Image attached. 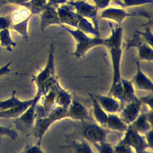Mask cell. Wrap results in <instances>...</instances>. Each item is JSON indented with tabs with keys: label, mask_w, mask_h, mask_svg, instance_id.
Instances as JSON below:
<instances>
[{
	"label": "cell",
	"mask_w": 153,
	"mask_h": 153,
	"mask_svg": "<svg viewBox=\"0 0 153 153\" xmlns=\"http://www.w3.org/2000/svg\"><path fill=\"white\" fill-rule=\"evenodd\" d=\"M131 125L139 133L143 135L148 131L152 129L153 111L149 110L145 112H141Z\"/></svg>",
	"instance_id": "obj_17"
},
{
	"label": "cell",
	"mask_w": 153,
	"mask_h": 153,
	"mask_svg": "<svg viewBox=\"0 0 153 153\" xmlns=\"http://www.w3.org/2000/svg\"><path fill=\"white\" fill-rule=\"evenodd\" d=\"M111 32L106 38L105 46L109 51L112 65V82L108 94H109L120 101L122 95V84L121 75V64L123 50V28L116 25L111 26Z\"/></svg>",
	"instance_id": "obj_1"
},
{
	"label": "cell",
	"mask_w": 153,
	"mask_h": 153,
	"mask_svg": "<svg viewBox=\"0 0 153 153\" xmlns=\"http://www.w3.org/2000/svg\"><path fill=\"white\" fill-rule=\"evenodd\" d=\"M57 11L61 25L77 28L81 16L75 11L71 5L66 4L60 5L57 8Z\"/></svg>",
	"instance_id": "obj_13"
},
{
	"label": "cell",
	"mask_w": 153,
	"mask_h": 153,
	"mask_svg": "<svg viewBox=\"0 0 153 153\" xmlns=\"http://www.w3.org/2000/svg\"><path fill=\"white\" fill-rule=\"evenodd\" d=\"M66 111L67 108L56 106L46 116L35 119L32 134L36 140V143L41 145L44 136L54 123L67 118Z\"/></svg>",
	"instance_id": "obj_4"
},
{
	"label": "cell",
	"mask_w": 153,
	"mask_h": 153,
	"mask_svg": "<svg viewBox=\"0 0 153 153\" xmlns=\"http://www.w3.org/2000/svg\"><path fill=\"white\" fill-rule=\"evenodd\" d=\"M88 120L82 122L81 133L83 139L91 145L108 140V134L111 131L96 122H90Z\"/></svg>",
	"instance_id": "obj_7"
},
{
	"label": "cell",
	"mask_w": 153,
	"mask_h": 153,
	"mask_svg": "<svg viewBox=\"0 0 153 153\" xmlns=\"http://www.w3.org/2000/svg\"><path fill=\"white\" fill-rule=\"evenodd\" d=\"M55 90V103L56 106L68 108L71 104L73 96L72 94L63 88L60 85L59 80L56 82L54 85Z\"/></svg>",
	"instance_id": "obj_18"
},
{
	"label": "cell",
	"mask_w": 153,
	"mask_h": 153,
	"mask_svg": "<svg viewBox=\"0 0 153 153\" xmlns=\"http://www.w3.org/2000/svg\"><path fill=\"white\" fill-rule=\"evenodd\" d=\"M122 84V95L121 98V103L122 106L128 102L134 100L138 97L135 94V88L131 80L121 78Z\"/></svg>",
	"instance_id": "obj_22"
},
{
	"label": "cell",
	"mask_w": 153,
	"mask_h": 153,
	"mask_svg": "<svg viewBox=\"0 0 153 153\" xmlns=\"http://www.w3.org/2000/svg\"><path fill=\"white\" fill-rule=\"evenodd\" d=\"M94 97L100 106L108 114H118L121 109V102L117 98L109 95L93 94Z\"/></svg>",
	"instance_id": "obj_16"
},
{
	"label": "cell",
	"mask_w": 153,
	"mask_h": 153,
	"mask_svg": "<svg viewBox=\"0 0 153 153\" xmlns=\"http://www.w3.org/2000/svg\"><path fill=\"white\" fill-rule=\"evenodd\" d=\"M63 148L70 149L72 153H96L91 145L84 139L74 140Z\"/></svg>",
	"instance_id": "obj_23"
},
{
	"label": "cell",
	"mask_w": 153,
	"mask_h": 153,
	"mask_svg": "<svg viewBox=\"0 0 153 153\" xmlns=\"http://www.w3.org/2000/svg\"><path fill=\"white\" fill-rule=\"evenodd\" d=\"M67 4L71 5L79 16L90 20L94 27L99 30V10L94 5L90 4L87 0L68 1Z\"/></svg>",
	"instance_id": "obj_8"
},
{
	"label": "cell",
	"mask_w": 153,
	"mask_h": 153,
	"mask_svg": "<svg viewBox=\"0 0 153 153\" xmlns=\"http://www.w3.org/2000/svg\"><path fill=\"white\" fill-rule=\"evenodd\" d=\"M136 64V72L133 76L131 81L135 89L152 93V80L142 70L140 61L137 59H133Z\"/></svg>",
	"instance_id": "obj_11"
},
{
	"label": "cell",
	"mask_w": 153,
	"mask_h": 153,
	"mask_svg": "<svg viewBox=\"0 0 153 153\" xmlns=\"http://www.w3.org/2000/svg\"><path fill=\"white\" fill-rule=\"evenodd\" d=\"M69 1H74V0H69Z\"/></svg>",
	"instance_id": "obj_43"
},
{
	"label": "cell",
	"mask_w": 153,
	"mask_h": 153,
	"mask_svg": "<svg viewBox=\"0 0 153 153\" xmlns=\"http://www.w3.org/2000/svg\"><path fill=\"white\" fill-rule=\"evenodd\" d=\"M128 126L118 114H108L105 128L111 132L124 133Z\"/></svg>",
	"instance_id": "obj_20"
},
{
	"label": "cell",
	"mask_w": 153,
	"mask_h": 153,
	"mask_svg": "<svg viewBox=\"0 0 153 153\" xmlns=\"http://www.w3.org/2000/svg\"><path fill=\"white\" fill-rule=\"evenodd\" d=\"M31 17L32 16L21 20L19 22L13 23L10 28V29L14 30V31L17 32L26 41H27L29 39L28 25Z\"/></svg>",
	"instance_id": "obj_26"
},
{
	"label": "cell",
	"mask_w": 153,
	"mask_h": 153,
	"mask_svg": "<svg viewBox=\"0 0 153 153\" xmlns=\"http://www.w3.org/2000/svg\"><path fill=\"white\" fill-rule=\"evenodd\" d=\"M94 2V5L98 10H103L109 7L112 0H90Z\"/></svg>",
	"instance_id": "obj_38"
},
{
	"label": "cell",
	"mask_w": 153,
	"mask_h": 153,
	"mask_svg": "<svg viewBox=\"0 0 153 153\" xmlns=\"http://www.w3.org/2000/svg\"><path fill=\"white\" fill-rule=\"evenodd\" d=\"M120 142L131 146L134 152L149 149L143 135L139 133L131 124L128 126L127 130L124 132V135Z\"/></svg>",
	"instance_id": "obj_10"
},
{
	"label": "cell",
	"mask_w": 153,
	"mask_h": 153,
	"mask_svg": "<svg viewBox=\"0 0 153 153\" xmlns=\"http://www.w3.org/2000/svg\"><path fill=\"white\" fill-rule=\"evenodd\" d=\"M6 5H13L29 10L30 0H0V8Z\"/></svg>",
	"instance_id": "obj_32"
},
{
	"label": "cell",
	"mask_w": 153,
	"mask_h": 153,
	"mask_svg": "<svg viewBox=\"0 0 153 153\" xmlns=\"http://www.w3.org/2000/svg\"><path fill=\"white\" fill-rule=\"evenodd\" d=\"M68 1L69 0H47V4L57 8L60 5L67 4Z\"/></svg>",
	"instance_id": "obj_40"
},
{
	"label": "cell",
	"mask_w": 153,
	"mask_h": 153,
	"mask_svg": "<svg viewBox=\"0 0 153 153\" xmlns=\"http://www.w3.org/2000/svg\"><path fill=\"white\" fill-rule=\"evenodd\" d=\"M112 2L118 7L125 9L128 7L150 4L153 2V0H112Z\"/></svg>",
	"instance_id": "obj_27"
},
{
	"label": "cell",
	"mask_w": 153,
	"mask_h": 153,
	"mask_svg": "<svg viewBox=\"0 0 153 153\" xmlns=\"http://www.w3.org/2000/svg\"><path fill=\"white\" fill-rule=\"evenodd\" d=\"M11 65V62H10L0 68V77H1L3 75H7L10 72V66Z\"/></svg>",
	"instance_id": "obj_41"
},
{
	"label": "cell",
	"mask_w": 153,
	"mask_h": 153,
	"mask_svg": "<svg viewBox=\"0 0 153 153\" xmlns=\"http://www.w3.org/2000/svg\"><path fill=\"white\" fill-rule=\"evenodd\" d=\"M66 117L82 122L89 120V113L82 103L73 97L71 104L67 108Z\"/></svg>",
	"instance_id": "obj_15"
},
{
	"label": "cell",
	"mask_w": 153,
	"mask_h": 153,
	"mask_svg": "<svg viewBox=\"0 0 153 153\" xmlns=\"http://www.w3.org/2000/svg\"><path fill=\"white\" fill-rule=\"evenodd\" d=\"M34 97L29 100H23L20 104L11 108L0 111V118L12 120L17 118L27 109V108L32 103Z\"/></svg>",
	"instance_id": "obj_19"
},
{
	"label": "cell",
	"mask_w": 153,
	"mask_h": 153,
	"mask_svg": "<svg viewBox=\"0 0 153 153\" xmlns=\"http://www.w3.org/2000/svg\"><path fill=\"white\" fill-rule=\"evenodd\" d=\"M47 0H30L29 11L31 14H39L47 4Z\"/></svg>",
	"instance_id": "obj_31"
},
{
	"label": "cell",
	"mask_w": 153,
	"mask_h": 153,
	"mask_svg": "<svg viewBox=\"0 0 153 153\" xmlns=\"http://www.w3.org/2000/svg\"><path fill=\"white\" fill-rule=\"evenodd\" d=\"M58 80L56 73L54 45L52 42L50 45L45 66L36 75L32 76V82L36 87V94L42 96L53 88Z\"/></svg>",
	"instance_id": "obj_2"
},
{
	"label": "cell",
	"mask_w": 153,
	"mask_h": 153,
	"mask_svg": "<svg viewBox=\"0 0 153 153\" xmlns=\"http://www.w3.org/2000/svg\"><path fill=\"white\" fill-rule=\"evenodd\" d=\"M142 104L139 97L134 100L124 103L118 114L127 125L131 124L141 112Z\"/></svg>",
	"instance_id": "obj_12"
},
{
	"label": "cell",
	"mask_w": 153,
	"mask_h": 153,
	"mask_svg": "<svg viewBox=\"0 0 153 153\" xmlns=\"http://www.w3.org/2000/svg\"><path fill=\"white\" fill-rule=\"evenodd\" d=\"M139 99L141 102L142 105H144L149 108V110H152L153 109V96L152 94L146 95L145 96L139 97Z\"/></svg>",
	"instance_id": "obj_37"
},
{
	"label": "cell",
	"mask_w": 153,
	"mask_h": 153,
	"mask_svg": "<svg viewBox=\"0 0 153 153\" xmlns=\"http://www.w3.org/2000/svg\"><path fill=\"white\" fill-rule=\"evenodd\" d=\"M77 29L81 30L85 33L92 36H100V33L99 30L96 29L93 26L91 22L88 19L81 17Z\"/></svg>",
	"instance_id": "obj_24"
},
{
	"label": "cell",
	"mask_w": 153,
	"mask_h": 153,
	"mask_svg": "<svg viewBox=\"0 0 153 153\" xmlns=\"http://www.w3.org/2000/svg\"><path fill=\"white\" fill-rule=\"evenodd\" d=\"M146 143L149 149L152 150L153 148V129H151L143 134Z\"/></svg>",
	"instance_id": "obj_39"
},
{
	"label": "cell",
	"mask_w": 153,
	"mask_h": 153,
	"mask_svg": "<svg viewBox=\"0 0 153 153\" xmlns=\"http://www.w3.org/2000/svg\"><path fill=\"white\" fill-rule=\"evenodd\" d=\"M20 153H46L41 145L35 143L33 145L27 144L25 148Z\"/></svg>",
	"instance_id": "obj_35"
},
{
	"label": "cell",
	"mask_w": 153,
	"mask_h": 153,
	"mask_svg": "<svg viewBox=\"0 0 153 153\" xmlns=\"http://www.w3.org/2000/svg\"><path fill=\"white\" fill-rule=\"evenodd\" d=\"M135 153H152V150L150 149H145L142 151L135 152Z\"/></svg>",
	"instance_id": "obj_42"
},
{
	"label": "cell",
	"mask_w": 153,
	"mask_h": 153,
	"mask_svg": "<svg viewBox=\"0 0 153 153\" xmlns=\"http://www.w3.org/2000/svg\"><path fill=\"white\" fill-rule=\"evenodd\" d=\"M114 149L115 153H135L131 146L120 141L116 145L114 146Z\"/></svg>",
	"instance_id": "obj_34"
},
{
	"label": "cell",
	"mask_w": 153,
	"mask_h": 153,
	"mask_svg": "<svg viewBox=\"0 0 153 153\" xmlns=\"http://www.w3.org/2000/svg\"><path fill=\"white\" fill-rule=\"evenodd\" d=\"M4 136L14 140L18 137V133L16 130L12 129L8 127L0 126V136Z\"/></svg>",
	"instance_id": "obj_33"
},
{
	"label": "cell",
	"mask_w": 153,
	"mask_h": 153,
	"mask_svg": "<svg viewBox=\"0 0 153 153\" xmlns=\"http://www.w3.org/2000/svg\"><path fill=\"white\" fill-rule=\"evenodd\" d=\"M12 24L13 22L11 14L5 16H0V30L10 29Z\"/></svg>",
	"instance_id": "obj_36"
},
{
	"label": "cell",
	"mask_w": 153,
	"mask_h": 153,
	"mask_svg": "<svg viewBox=\"0 0 153 153\" xmlns=\"http://www.w3.org/2000/svg\"><path fill=\"white\" fill-rule=\"evenodd\" d=\"M126 49L134 47L137 51V59L140 61L152 62L153 60L152 47L145 42L136 32L131 38L126 39Z\"/></svg>",
	"instance_id": "obj_9"
},
{
	"label": "cell",
	"mask_w": 153,
	"mask_h": 153,
	"mask_svg": "<svg viewBox=\"0 0 153 153\" xmlns=\"http://www.w3.org/2000/svg\"><path fill=\"white\" fill-rule=\"evenodd\" d=\"M17 42L12 39L10 29L0 30V45L10 53L13 51V47L17 46Z\"/></svg>",
	"instance_id": "obj_25"
},
{
	"label": "cell",
	"mask_w": 153,
	"mask_h": 153,
	"mask_svg": "<svg viewBox=\"0 0 153 153\" xmlns=\"http://www.w3.org/2000/svg\"><path fill=\"white\" fill-rule=\"evenodd\" d=\"M97 153H115L114 146L108 140L92 144Z\"/></svg>",
	"instance_id": "obj_30"
},
{
	"label": "cell",
	"mask_w": 153,
	"mask_h": 153,
	"mask_svg": "<svg viewBox=\"0 0 153 153\" xmlns=\"http://www.w3.org/2000/svg\"><path fill=\"white\" fill-rule=\"evenodd\" d=\"M41 97L40 95L35 94L33 102L27 109L19 117L11 120L16 130L26 137L32 134L36 119L35 107Z\"/></svg>",
	"instance_id": "obj_5"
},
{
	"label": "cell",
	"mask_w": 153,
	"mask_h": 153,
	"mask_svg": "<svg viewBox=\"0 0 153 153\" xmlns=\"http://www.w3.org/2000/svg\"><path fill=\"white\" fill-rule=\"evenodd\" d=\"M152 21L148 22V24H145L143 25L144 26V31H139L136 30V32L138 33L142 40L146 42V44H149L151 47H153V34L150 25H151Z\"/></svg>",
	"instance_id": "obj_29"
},
{
	"label": "cell",
	"mask_w": 153,
	"mask_h": 153,
	"mask_svg": "<svg viewBox=\"0 0 153 153\" xmlns=\"http://www.w3.org/2000/svg\"><path fill=\"white\" fill-rule=\"evenodd\" d=\"M38 15L40 17V28L43 33L45 29L50 26L61 25L57 8L54 7L46 4Z\"/></svg>",
	"instance_id": "obj_14"
},
{
	"label": "cell",
	"mask_w": 153,
	"mask_h": 153,
	"mask_svg": "<svg viewBox=\"0 0 153 153\" xmlns=\"http://www.w3.org/2000/svg\"><path fill=\"white\" fill-rule=\"evenodd\" d=\"M16 91L14 90L12 92L11 96L8 99L1 100H0V111L6 110L10 108H11L15 106H17L20 104L22 102V100H20L16 96Z\"/></svg>",
	"instance_id": "obj_28"
},
{
	"label": "cell",
	"mask_w": 153,
	"mask_h": 153,
	"mask_svg": "<svg viewBox=\"0 0 153 153\" xmlns=\"http://www.w3.org/2000/svg\"><path fill=\"white\" fill-rule=\"evenodd\" d=\"M142 17L148 19V22L152 21V15L149 12L146 11H136L130 13L127 11L124 8L120 7H109L102 10L100 18L112 20L115 22L117 25L121 26L123 21L129 17Z\"/></svg>",
	"instance_id": "obj_6"
},
{
	"label": "cell",
	"mask_w": 153,
	"mask_h": 153,
	"mask_svg": "<svg viewBox=\"0 0 153 153\" xmlns=\"http://www.w3.org/2000/svg\"><path fill=\"white\" fill-rule=\"evenodd\" d=\"M62 29L71 35L75 42V48L72 53L75 59H81L85 57L87 53L91 48L97 46L105 47L107 38L100 36H90L77 28H71L61 25L59 26Z\"/></svg>",
	"instance_id": "obj_3"
},
{
	"label": "cell",
	"mask_w": 153,
	"mask_h": 153,
	"mask_svg": "<svg viewBox=\"0 0 153 153\" xmlns=\"http://www.w3.org/2000/svg\"><path fill=\"white\" fill-rule=\"evenodd\" d=\"M89 96L91 102L92 113L94 121L100 126L105 127L108 114L106 113L104 111V109L100 106L98 102L94 97L93 93H90Z\"/></svg>",
	"instance_id": "obj_21"
}]
</instances>
